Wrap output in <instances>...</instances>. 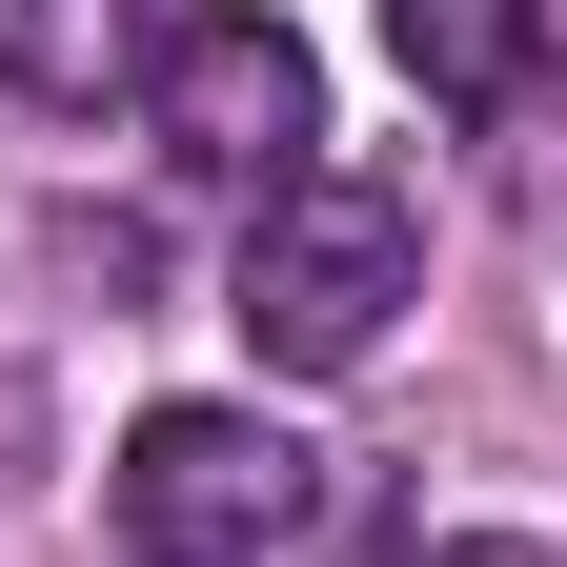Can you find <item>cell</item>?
I'll return each instance as SVG.
<instances>
[{"instance_id":"6da1fadb","label":"cell","mask_w":567,"mask_h":567,"mask_svg":"<svg viewBox=\"0 0 567 567\" xmlns=\"http://www.w3.org/2000/svg\"><path fill=\"white\" fill-rule=\"evenodd\" d=\"M425 305V203L385 163H305L284 203H244V264H224V324L264 344L284 385H344L385 365V324Z\"/></svg>"},{"instance_id":"7a4b0ae2","label":"cell","mask_w":567,"mask_h":567,"mask_svg":"<svg viewBox=\"0 0 567 567\" xmlns=\"http://www.w3.org/2000/svg\"><path fill=\"white\" fill-rule=\"evenodd\" d=\"M142 122H163L183 183L284 203V183L324 163V61H305V21H284V0H183V21L142 41Z\"/></svg>"},{"instance_id":"3957f363","label":"cell","mask_w":567,"mask_h":567,"mask_svg":"<svg viewBox=\"0 0 567 567\" xmlns=\"http://www.w3.org/2000/svg\"><path fill=\"white\" fill-rule=\"evenodd\" d=\"M305 527V446L264 405H142L122 425V547L142 567H284Z\"/></svg>"},{"instance_id":"277c9868","label":"cell","mask_w":567,"mask_h":567,"mask_svg":"<svg viewBox=\"0 0 567 567\" xmlns=\"http://www.w3.org/2000/svg\"><path fill=\"white\" fill-rule=\"evenodd\" d=\"M385 61L446 122H507V102H547V0H385Z\"/></svg>"},{"instance_id":"5b68a950","label":"cell","mask_w":567,"mask_h":567,"mask_svg":"<svg viewBox=\"0 0 567 567\" xmlns=\"http://www.w3.org/2000/svg\"><path fill=\"white\" fill-rule=\"evenodd\" d=\"M142 41H163V0H0V82H21L41 122L142 102Z\"/></svg>"},{"instance_id":"8992f818","label":"cell","mask_w":567,"mask_h":567,"mask_svg":"<svg viewBox=\"0 0 567 567\" xmlns=\"http://www.w3.org/2000/svg\"><path fill=\"white\" fill-rule=\"evenodd\" d=\"M425 567H567V547H527V527H466V547H425Z\"/></svg>"}]
</instances>
